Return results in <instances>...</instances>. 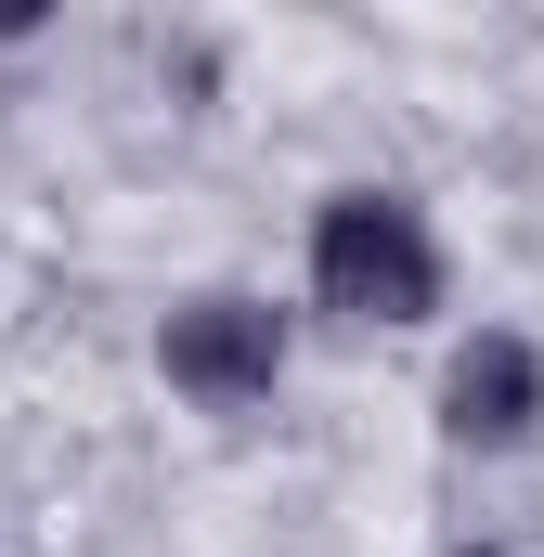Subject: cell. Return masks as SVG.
Masks as SVG:
<instances>
[{"label":"cell","mask_w":544,"mask_h":557,"mask_svg":"<svg viewBox=\"0 0 544 557\" xmlns=\"http://www.w3.org/2000/svg\"><path fill=\"white\" fill-rule=\"evenodd\" d=\"M311 298L337 324H428L441 311V247L415 221V195L390 182H350L311 208Z\"/></svg>","instance_id":"obj_1"},{"label":"cell","mask_w":544,"mask_h":557,"mask_svg":"<svg viewBox=\"0 0 544 557\" xmlns=\"http://www.w3.org/2000/svg\"><path fill=\"white\" fill-rule=\"evenodd\" d=\"M156 363H169V389L182 403H208V416H247L285 389V324H272V298H182L169 324H156Z\"/></svg>","instance_id":"obj_2"},{"label":"cell","mask_w":544,"mask_h":557,"mask_svg":"<svg viewBox=\"0 0 544 557\" xmlns=\"http://www.w3.org/2000/svg\"><path fill=\"white\" fill-rule=\"evenodd\" d=\"M532 428H544V350L519 324H480V337L441 363V441L506 454V441H532Z\"/></svg>","instance_id":"obj_3"}]
</instances>
